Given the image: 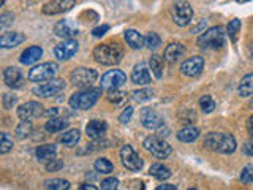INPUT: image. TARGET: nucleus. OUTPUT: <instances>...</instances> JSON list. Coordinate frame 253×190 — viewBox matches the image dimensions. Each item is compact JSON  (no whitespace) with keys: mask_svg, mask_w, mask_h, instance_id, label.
<instances>
[{"mask_svg":"<svg viewBox=\"0 0 253 190\" xmlns=\"http://www.w3.org/2000/svg\"><path fill=\"white\" fill-rule=\"evenodd\" d=\"M204 146L212 152L218 154H233L237 142L231 133L226 132H211L204 137Z\"/></svg>","mask_w":253,"mask_h":190,"instance_id":"nucleus-1","label":"nucleus"},{"mask_svg":"<svg viewBox=\"0 0 253 190\" xmlns=\"http://www.w3.org/2000/svg\"><path fill=\"white\" fill-rule=\"evenodd\" d=\"M124 57V49L117 43H105L93 49V59L101 65H117Z\"/></svg>","mask_w":253,"mask_h":190,"instance_id":"nucleus-2","label":"nucleus"},{"mask_svg":"<svg viewBox=\"0 0 253 190\" xmlns=\"http://www.w3.org/2000/svg\"><path fill=\"white\" fill-rule=\"evenodd\" d=\"M101 87H90V89H81L70 97V106L75 109H90L101 97Z\"/></svg>","mask_w":253,"mask_h":190,"instance_id":"nucleus-3","label":"nucleus"},{"mask_svg":"<svg viewBox=\"0 0 253 190\" xmlns=\"http://www.w3.org/2000/svg\"><path fill=\"white\" fill-rule=\"evenodd\" d=\"M196 43L203 49H220L225 45V32L223 27H212L203 32V35L198 37Z\"/></svg>","mask_w":253,"mask_h":190,"instance_id":"nucleus-4","label":"nucleus"},{"mask_svg":"<svg viewBox=\"0 0 253 190\" xmlns=\"http://www.w3.org/2000/svg\"><path fill=\"white\" fill-rule=\"evenodd\" d=\"M70 79L73 86L79 87V89H90L93 83L98 79V71L93 68H85V67H78L71 71Z\"/></svg>","mask_w":253,"mask_h":190,"instance_id":"nucleus-5","label":"nucleus"},{"mask_svg":"<svg viewBox=\"0 0 253 190\" xmlns=\"http://www.w3.org/2000/svg\"><path fill=\"white\" fill-rule=\"evenodd\" d=\"M142 146L155 158H168L172 152V147L160 137H147L142 142Z\"/></svg>","mask_w":253,"mask_h":190,"instance_id":"nucleus-6","label":"nucleus"},{"mask_svg":"<svg viewBox=\"0 0 253 190\" xmlns=\"http://www.w3.org/2000/svg\"><path fill=\"white\" fill-rule=\"evenodd\" d=\"M59 65L55 62H44L38 63L37 67H34L29 71V79L32 83H44L49 81L54 78V75L57 73Z\"/></svg>","mask_w":253,"mask_h":190,"instance_id":"nucleus-7","label":"nucleus"},{"mask_svg":"<svg viewBox=\"0 0 253 190\" xmlns=\"http://www.w3.org/2000/svg\"><path fill=\"white\" fill-rule=\"evenodd\" d=\"M171 14H172V21L176 22L179 27H185V26H188L190 22H192L193 8L188 2H185V0H180V2L172 5Z\"/></svg>","mask_w":253,"mask_h":190,"instance_id":"nucleus-8","label":"nucleus"},{"mask_svg":"<svg viewBox=\"0 0 253 190\" xmlns=\"http://www.w3.org/2000/svg\"><path fill=\"white\" fill-rule=\"evenodd\" d=\"M126 83V75L122 70H109L101 76V89L103 91H116Z\"/></svg>","mask_w":253,"mask_h":190,"instance_id":"nucleus-9","label":"nucleus"},{"mask_svg":"<svg viewBox=\"0 0 253 190\" xmlns=\"http://www.w3.org/2000/svg\"><path fill=\"white\" fill-rule=\"evenodd\" d=\"M63 89H65V81L63 79H49L47 83L38 86L34 89V94L38 95V97H43V98H47V97H54V95L60 94Z\"/></svg>","mask_w":253,"mask_h":190,"instance_id":"nucleus-10","label":"nucleus"},{"mask_svg":"<svg viewBox=\"0 0 253 190\" xmlns=\"http://www.w3.org/2000/svg\"><path fill=\"white\" fill-rule=\"evenodd\" d=\"M121 160H122V165L125 166V168L130 170V171H139L142 168L141 157L136 154V150L128 144L121 149Z\"/></svg>","mask_w":253,"mask_h":190,"instance_id":"nucleus-11","label":"nucleus"},{"mask_svg":"<svg viewBox=\"0 0 253 190\" xmlns=\"http://www.w3.org/2000/svg\"><path fill=\"white\" fill-rule=\"evenodd\" d=\"M78 42L75 38H65L54 48V55L59 60H70L78 52Z\"/></svg>","mask_w":253,"mask_h":190,"instance_id":"nucleus-12","label":"nucleus"},{"mask_svg":"<svg viewBox=\"0 0 253 190\" xmlns=\"http://www.w3.org/2000/svg\"><path fill=\"white\" fill-rule=\"evenodd\" d=\"M203 70H204V59L201 57V55H193V57L187 59L180 65V71L188 78L200 76Z\"/></svg>","mask_w":253,"mask_h":190,"instance_id":"nucleus-13","label":"nucleus"},{"mask_svg":"<svg viewBox=\"0 0 253 190\" xmlns=\"http://www.w3.org/2000/svg\"><path fill=\"white\" fill-rule=\"evenodd\" d=\"M141 124L149 130H158L163 125V119L155 109L142 108L141 109Z\"/></svg>","mask_w":253,"mask_h":190,"instance_id":"nucleus-14","label":"nucleus"},{"mask_svg":"<svg viewBox=\"0 0 253 190\" xmlns=\"http://www.w3.org/2000/svg\"><path fill=\"white\" fill-rule=\"evenodd\" d=\"M76 5V0H51L43 6L44 14H60L67 13Z\"/></svg>","mask_w":253,"mask_h":190,"instance_id":"nucleus-15","label":"nucleus"},{"mask_svg":"<svg viewBox=\"0 0 253 190\" xmlns=\"http://www.w3.org/2000/svg\"><path fill=\"white\" fill-rule=\"evenodd\" d=\"M44 109H43V105L38 101H27L21 105L18 108V116L19 119H34V117H40L43 116Z\"/></svg>","mask_w":253,"mask_h":190,"instance_id":"nucleus-16","label":"nucleus"},{"mask_svg":"<svg viewBox=\"0 0 253 190\" xmlns=\"http://www.w3.org/2000/svg\"><path fill=\"white\" fill-rule=\"evenodd\" d=\"M54 34L60 38H73L78 35V26L70 19H62L54 26Z\"/></svg>","mask_w":253,"mask_h":190,"instance_id":"nucleus-17","label":"nucleus"},{"mask_svg":"<svg viewBox=\"0 0 253 190\" xmlns=\"http://www.w3.org/2000/svg\"><path fill=\"white\" fill-rule=\"evenodd\" d=\"M131 83L136 86H147L150 83V70L146 63H138L131 71Z\"/></svg>","mask_w":253,"mask_h":190,"instance_id":"nucleus-18","label":"nucleus"},{"mask_svg":"<svg viewBox=\"0 0 253 190\" xmlns=\"http://www.w3.org/2000/svg\"><path fill=\"white\" fill-rule=\"evenodd\" d=\"M106 130H108V124L105 121H98V119L90 121L85 125V135L90 140H101L105 137Z\"/></svg>","mask_w":253,"mask_h":190,"instance_id":"nucleus-19","label":"nucleus"},{"mask_svg":"<svg viewBox=\"0 0 253 190\" xmlns=\"http://www.w3.org/2000/svg\"><path fill=\"white\" fill-rule=\"evenodd\" d=\"M3 81L8 87H21L22 83V73L19 68L8 67L3 70Z\"/></svg>","mask_w":253,"mask_h":190,"instance_id":"nucleus-20","label":"nucleus"},{"mask_svg":"<svg viewBox=\"0 0 253 190\" xmlns=\"http://www.w3.org/2000/svg\"><path fill=\"white\" fill-rule=\"evenodd\" d=\"M184 52H185V48L180 43H171V45L166 46L163 57L168 63H176L182 55H184Z\"/></svg>","mask_w":253,"mask_h":190,"instance_id":"nucleus-21","label":"nucleus"},{"mask_svg":"<svg viewBox=\"0 0 253 190\" xmlns=\"http://www.w3.org/2000/svg\"><path fill=\"white\" fill-rule=\"evenodd\" d=\"M26 42V35L21 32H8L0 38V46L2 48H16Z\"/></svg>","mask_w":253,"mask_h":190,"instance_id":"nucleus-22","label":"nucleus"},{"mask_svg":"<svg viewBox=\"0 0 253 190\" xmlns=\"http://www.w3.org/2000/svg\"><path fill=\"white\" fill-rule=\"evenodd\" d=\"M42 55H43L42 48H40V46H30L21 54L19 60H21V63H24V65H32V63H35V62H38L40 59H42Z\"/></svg>","mask_w":253,"mask_h":190,"instance_id":"nucleus-23","label":"nucleus"},{"mask_svg":"<svg viewBox=\"0 0 253 190\" xmlns=\"http://www.w3.org/2000/svg\"><path fill=\"white\" fill-rule=\"evenodd\" d=\"M124 37H125L126 45H128V46L131 48V49H141V48L146 45V38L142 37V35L139 34V32L133 30V29L125 30Z\"/></svg>","mask_w":253,"mask_h":190,"instance_id":"nucleus-24","label":"nucleus"},{"mask_svg":"<svg viewBox=\"0 0 253 190\" xmlns=\"http://www.w3.org/2000/svg\"><path fill=\"white\" fill-rule=\"evenodd\" d=\"M200 138V130L193 125H187L177 132V140L182 142H193Z\"/></svg>","mask_w":253,"mask_h":190,"instance_id":"nucleus-25","label":"nucleus"},{"mask_svg":"<svg viewBox=\"0 0 253 190\" xmlns=\"http://www.w3.org/2000/svg\"><path fill=\"white\" fill-rule=\"evenodd\" d=\"M237 94L241 95V97H252L253 95V73H249L245 75L242 79L239 86H237Z\"/></svg>","mask_w":253,"mask_h":190,"instance_id":"nucleus-26","label":"nucleus"},{"mask_svg":"<svg viewBox=\"0 0 253 190\" xmlns=\"http://www.w3.org/2000/svg\"><path fill=\"white\" fill-rule=\"evenodd\" d=\"M55 154H57V149H55L54 144H43V146H38L37 150H35L37 158H38V160H42V162L51 160V158L55 157Z\"/></svg>","mask_w":253,"mask_h":190,"instance_id":"nucleus-27","label":"nucleus"},{"mask_svg":"<svg viewBox=\"0 0 253 190\" xmlns=\"http://www.w3.org/2000/svg\"><path fill=\"white\" fill-rule=\"evenodd\" d=\"M68 127V121L65 119H60V117H51L49 121L44 124V130L47 133H59L62 132L63 129H67Z\"/></svg>","mask_w":253,"mask_h":190,"instance_id":"nucleus-28","label":"nucleus"},{"mask_svg":"<svg viewBox=\"0 0 253 190\" xmlns=\"http://www.w3.org/2000/svg\"><path fill=\"white\" fill-rule=\"evenodd\" d=\"M149 174H150V176H154L155 179H158V181H166V179H169L171 171H169V168H166V166L162 165V163H154L149 168Z\"/></svg>","mask_w":253,"mask_h":190,"instance_id":"nucleus-29","label":"nucleus"},{"mask_svg":"<svg viewBox=\"0 0 253 190\" xmlns=\"http://www.w3.org/2000/svg\"><path fill=\"white\" fill-rule=\"evenodd\" d=\"M34 132V125L29 121V119H21V122L16 127V138L18 140H26L27 137H30V133Z\"/></svg>","mask_w":253,"mask_h":190,"instance_id":"nucleus-30","label":"nucleus"},{"mask_svg":"<svg viewBox=\"0 0 253 190\" xmlns=\"http://www.w3.org/2000/svg\"><path fill=\"white\" fill-rule=\"evenodd\" d=\"M79 138H81V133H79V130L75 129V130H68L67 133H63L59 138V142L63 146H67V147H73V146H76Z\"/></svg>","mask_w":253,"mask_h":190,"instance_id":"nucleus-31","label":"nucleus"},{"mask_svg":"<svg viewBox=\"0 0 253 190\" xmlns=\"http://www.w3.org/2000/svg\"><path fill=\"white\" fill-rule=\"evenodd\" d=\"M149 67L152 70V73L155 75V78L160 79L163 76V57H160V55L154 54L149 60Z\"/></svg>","mask_w":253,"mask_h":190,"instance_id":"nucleus-32","label":"nucleus"},{"mask_svg":"<svg viewBox=\"0 0 253 190\" xmlns=\"http://www.w3.org/2000/svg\"><path fill=\"white\" fill-rule=\"evenodd\" d=\"M44 189H51V190H68L70 189V182L67 179H47L44 181Z\"/></svg>","mask_w":253,"mask_h":190,"instance_id":"nucleus-33","label":"nucleus"},{"mask_svg":"<svg viewBox=\"0 0 253 190\" xmlns=\"http://www.w3.org/2000/svg\"><path fill=\"white\" fill-rule=\"evenodd\" d=\"M200 106L203 109V113L209 114V113H212V111H215L217 103L211 97V95H203V97L200 98Z\"/></svg>","mask_w":253,"mask_h":190,"instance_id":"nucleus-34","label":"nucleus"},{"mask_svg":"<svg viewBox=\"0 0 253 190\" xmlns=\"http://www.w3.org/2000/svg\"><path fill=\"white\" fill-rule=\"evenodd\" d=\"M95 170L101 174H109V173H113L114 165L111 163L108 158H98V160L95 162Z\"/></svg>","mask_w":253,"mask_h":190,"instance_id":"nucleus-35","label":"nucleus"},{"mask_svg":"<svg viewBox=\"0 0 253 190\" xmlns=\"http://www.w3.org/2000/svg\"><path fill=\"white\" fill-rule=\"evenodd\" d=\"M144 38H146V46L149 48L150 51H155L157 48L162 45V38L158 37L155 32H150V34H147Z\"/></svg>","mask_w":253,"mask_h":190,"instance_id":"nucleus-36","label":"nucleus"},{"mask_svg":"<svg viewBox=\"0 0 253 190\" xmlns=\"http://www.w3.org/2000/svg\"><path fill=\"white\" fill-rule=\"evenodd\" d=\"M241 19H233V21H229L228 22V27H226V30H228V37L231 38V40H236V35L239 34L241 32Z\"/></svg>","mask_w":253,"mask_h":190,"instance_id":"nucleus-37","label":"nucleus"},{"mask_svg":"<svg viewBox=\"0 0 253 190\" xmlns=\"http://www.w3.org/2000/svg\"><path fill=\"white\" fill-rule=\"evenodd\" d=\"M13 149V140L6 133H2L0 137V154H6Z\"/></svg>","mask_w":253,"mask_h":190,"instance_id":"nucleus-38","label":"nucleus"},{"mask_svg":"<svg viewBox=\"0 0 253 190\" xmlns=\"http://www.w3.org/2000/svg\"><path fill=\"white\" fill-rule=\"evenodd\" d=\"M154 97V92L150 89H141V91H134L133 92V100L134 101H147Z\"/></svg>","mask_w":253,"mask_h":190,"instance_id":"nucleus-39","label":"nucleus"},{"mask_svg":"<svg viewBox=\"0 0 253 190\" xmlns=\"http://www.w3.org/2000/svg\"><path fill=\"white\" fill-rule=\"evenodd\" d=\"M241 182L242 184H253V165H245L241 171Z\"/></svg>","mask_w":253,"mask_h":190,"instance_id":"nucleus-40","label":"nucleus"},{"mask_svg":"<svg viewBox=\"0 0 253 190\" xmlns=\"http://www.w3.org/2000/svg\"><path fill=\"white\" fill-rule=\"evenodd\" d=\"M16 101H18V97H16V95L3 94V97H2V105H3L5 109H11V108L16 105Z\"/></svg>","mask_w":253,"mask_h":190,"instance_id":"nucleus-41","label":"nucleus"},{"mask_svg":"<svg viewBox=\"0 0 253 190\" xmlns=\"http://www.w3.org/2000/svg\"><path fill=\"white\" fill-rule=\"evenodd\" d=\"M13 22H14V14L13 13H2V16H0V27L6 29L8 26H11Z\"/></svg>","mask_w":253,"mask_h":190,"instance_id":"nucleus-42","label":"nucleus"},{"mask_svg":"<svg viewBox=\"0 0 253 190\" xmlns=\"http://www.w3.org/2000/svg\"><path fill=\"white\" fill-rule=\"evenodd\" d=\"M103 190H114L119 187V179L116 178H108L105 181H101V186H100Z\"/></svg>","mask_w":253,"mask_h":190,"instance_id":"nucleus-43","label":"nucleus"},{"mask_svg":"<svg viewBox=\"0 0 253 190\" xmlns=\"http://www.w3.org/2000/svg\"><path fill=\"white\" fill-rule=\"evenodd\" d=\"M63 166V162L62 160H59V158H51V160H47V163H46V170L47 171H59L60 168Z\"/></svg>","mask_w":253,"mask_h":190,"instance_id":"nucleus-44","label":"nucleus"},{"mask_svg":"<svg viewBox=\"0 0 253 190\" xmlns=\"http://www.w3.org/2000/svg\"><path fill=\"white\" fill-rule=\"evenodd\" d=\"M124 98H125V94H124V92H121L119 89L111 91V92L108 94V100H109L111 103H121Z\"/></svg>","mask_w":253,"mask_h":190,"instance_id":"nucleus-45","label":"nucleus"},{"mask_svg":"<svg viewBox=\"0 0 253 190\" xmlns=\"http://www.w3.org/2000/svg\"><path fill=\"white\" fill-rule=\"evenodd\" d=\"M131 116H133V108L131 106H126L122 111V114L119 116V121H121L122 124H128L131 121Z\"/></svg>","mask_w":253,"mask_h":190,"instance_id":"nucleus-46","label":"nucleus"},{"mask_svg":"<svg viewBox=\"0 0 253 190\" xmlns=\"http://www.w3.org/2000/svg\"><path fill=\"white\" fill-rule=\"evenodd\" d=\"M108 30H109V26H108V24H103V26H98V27H95V29L92 30V35H93V37H101V35H105Z\"/></svg>","mask_w":253,"mask_h":190,"instance_id":"nucleus-47","label":"nucleus"},{"mask_svg":"<svg viewBox=\"0 0 253 190\" xmlns=\"http://www.w3.org/2000/svg\"><path fill=\"white\" fill-rule=\"evenodd\" d=\"M242 150H244V154H247L249 157H253V137H252V140H249L247 142H245Z\"/></svg>","mask_w":253,"mask_h":190,"instance_id":"nucleus-48","label":"nucleus"},{"mask_svg":"<svg viewBox=\"0 0 253 190\" xmlns=\"http://www.w3.org/2000/svg\"><path fill=\"white\" fill-rule=\"evenodd\" d=\"M206 27H208V21H201L200 24H198V26L196 27H193L192 29V34H198V32H204L206 30Z\"/></svg>","mask_w":253,"mask_h":190,"instance_id":"nucleus-49","label":"nucleus"},{"mask_svg":"<svg viewBox=\"0 0 253 190\" xmlns=\"http://www.w3.org/2000/svg\"><path fill=\"white\" fill-rule=\"evenodd\" d=\"M157 190H177L176 186H169V184H163V186H158Z\"/></svg>","mask_w":253,"mask_h":190,"instance_id":"nucleus-50","label":"nucleus"},{"mask_svg":"<svg viewBox=\"0 0 253 190\" xmlns=\"http://www.w3.org/2000/svg\"><path fill=\"white\" fill-rule=\"evenodd\" d=\"M247 130H249V133H250V137H253V116L247 121Z\"/></svg>","mask_w":253,"mask_h":190,"instance_id":"nucleus-51","label":"nucleus"},{"mask_svg":"<svg viewBox=\"0 0 253 190\" xmlns=\"http://www.w3.org/2000/svg\"><path fill=\"white\" fill-rule=\"evenodd\" d=\"M81 190H97V187L90 186V184H84V186H81Z\"/></svg>","mask_w":253,"mask_h":190,"instance_id":"nucleus-52","label":"nucleus"},{"mask_svg":"<svg viewBox=\"0 0 253 190\" xmlns=\"http://www.w3.org/2000/svg\"><path fill=\"white\" fill-rule=\"evenodd\" d=\"M47 114H49L51 117H55V116L59 114V109H55V108L54 109H49V111H47Z\"/></svg>","mask_w":253,"mask_h":190,"instance_id":"nucleus-53","label":"nucleus"},{"mask_svg":"<svg viewBox=\"0 0 253 190\" xmlns=\"http://www.w3.org/2000/svg\"><path fill=\"white\" fill-rule=\"evenodd\" d=\"M249 55H250V59H253V42L249 46Z\"/></svg>","mask_w":253,"mask_h":190,"instance_id":"nucleus-54","label":"nucleus"},{"mask_svg":"<svg viewBox=\"0 0 253 190\" xmlns=\"http://www.w3.org/2000/svg\"><path fill=\"white\" fill-rule=\"evenodd\" d=\"M5 5V0H0V6H3Z\"/></svg>","mask_w":253,"mask_h":190,"instance_id":"nucleus-55","label":"nucleus"},{"mask_svg":"<svg viewBox=\"0 0 253 190\" xmlns=\"http://www.w3.org/2000/svg\"><path fill=\"white\" fill-rule=\"evenodd\" d=\"M236 2H241L242 3V2H249V0H236Z\"/></svg>","mask_w":253,"mask_h":190,"instance_id":"nucleus-56","label":"nucleus"}]
</instances>
